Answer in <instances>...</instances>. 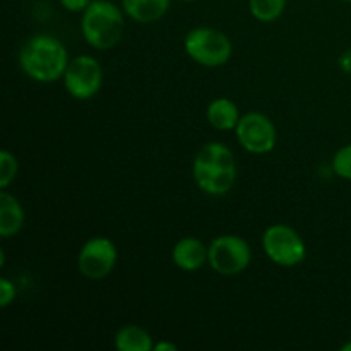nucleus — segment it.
<instances>
[{
    "instance_id": "obj_1",
    "label": "nucleus",
    "mask_w": 351,
    "mask_h": 351,
    "mask_svg": "<svg viewBox=\"0 0 351 351\" xmlns=\"http://www.w3.org/2000/svg\"><path fill=\"white\" fill-rule=\"evenodd\" d=\"M195 185L208 195H225L237 182V161L233 151L223 143L204 144L192 161Z\"/></svg>"
},
{
    "instance_id": "obj_2",
    "label": "nucleus",
    "mask_w": 351,
    "mask_h": 351,
    "mask_svg": "<svg viewBox=\"0 0 351 351\" xmlns=\"http://www.w3.org/2000/svg\"><path fill=\"white\" fill-rule=\"evenodd\" d=\"M69 62L65 45L50 34H34L19 51V65L24 74L41 84L64 77Z\"/></svg>"
},
{
    "instance_id": "obj_3",
    "label": "nucleus",
    "mask_w": 351,
    "mask_h": 351,
    "mask_svg": "<svg viewBox=\"0 0 351 351\" xmlns=\"http://www.w3.org/2000/svg\"><path fill=\"white\" fill-rule=\"evenodd\" d=\"M123 9L110 0H95L82 12L81 33L86 43L96 50H110L120 43L125 31Z\"/></svg>"
},
{
    "instance_id": "obj_4",
    "label": "nucleus",
    "mask_w": 351,
    "mask_h": 351,
    "mask_svg": "<svg viewBox=\"0 0 351 351\" xmlns=\"http://www.w3.org/2000/svg\"><path fill=\"white\" fill-rule=\"evenodd\" d=\"M185 53L202 67H221L232 58L233 43L223 31L199 26L189 31L184 40Z\"/></svg>"
},
{
    "instance_id": "obj_5",
    "label": "nucleus",
    "mask_w": 351,
    "mask_h": 351,
    "mask_svg": "<svg viewBox=\"0 0 351 351\" xmlns=\"http://www.w3.org/2000/svg\"><path fill=\"white\" fill-rule=\"evenodd\" d=\"M263 249L271 263L281 267H293L307 257V245L300 233L290 225H271L263 233Z\"/></svg>"
},
{
    "instance_id": "obj_6",
    "label": "nucleus",
    "mask_w": 351,
    "mask_h": 351,
    "mask_svg": "<svg viewBox=\"0 0 351 351\" xmlns=\"http://www.w3.org/2000/svg\"><path fill=\"white\" fill-rule=\"evenodd\" d=\"M252 249L239 235H219L208 245V264L221 276H237L250 266Z\"/></svg>"
},
{
    "instance_id": "obj_7",
    "label": "nucleus",
    "mask_w": 351,
    "mask_h": 351,
    "mask_svg": "<svg viewBox=\"0 0 351 351\" xmlns=\"http://www.w3.org/2000/svg\"><path fill=\"white\" fill-rule=\"evenodd\" d=\"M65 91L74 99L95 98L103 86V69L91 55H77L67 65L64 77Z\"/></svg>"
},
{
    "instance_id": "obj_8",
    "label": "nucleus",
    "mask_w": 351,
    "mask_h": 351,
    "mask_svg": "<svg viewBox=\"0 0 351 351\" xmlns=\"http://www.w3.org/2000/svg\"><path fill=\"white\" fill-rule=\"evenodd\" d=\"M119 250L106 237H93L81 247L77 256V269L84 278L98 281L115 269Z\"/></svg>"
},
{
    "instance_id": "obj_9",
    "label": "nucleus",
    "mask_w": 351,
    "mask_h": 351,
    "mask_svg": "<svg viewBox=\"0 0 351 351\" xmlns=\"http://www.w3.org/2000/svg\"><path fill=\"white\" fill-rule=\"evenodd\" d=\"M237 141L252 154H267L278 143V132L269 117L261 112H249L240 117L235 129Z\"/></svg>"
},
{
    "instance_id": "obj_10",
    "label": "nucleus",
    "mask_w": 351,
    "mask_h": 351,
    "mask_svg": "<svg viewBox=\"0 0 351 351\" xmlns=\"http://www.w3.org/2000/svg\"><path fill=\"white\" fill-rule=\"evenodd\" d=\"M171 261L178 269L194 273L208 263V247L195 237H184L171 249Z\"/></svg>"
},
{
    "instance_id": "obj_11",
    "label": "nucleus",
    "mask_w": 351,
    "mask_h": 351,
    "mask_svg": "<svg viewBox=\"0 0 351 351\" xmlns=\"http://www.w3.org/2000/svg\"><path fill=\"white\" fill-rule=\"evenodd\" d=\"M24 226V209L16 195L7 189L0 192V237L9 239L17 235Z\"/></svg>"
},
{
    "instance_id": "obj_12",
    "label": "nucleus",
    "mask_w": 351,
    "mask_h": 351,
    "mask_svg": "<svg viewBox=\"0 0 351 351\" xmlns=\"http://www.w3.org/2000/svg\"><path fill=\"white\" fill-rule=\"evenodd\" d=\"M170 3L171 0H122V9L136 23L151 24L168 12Z\"/></svg>"
},
{
    "instance_id": "obj_13",
    "label": "nucleus",
    "mask_w": 351,
    "mask_h": 351,
    "mask_svg": "<svg viewBox=\"0 0 351 351\" xmlns=\"http://www.w3.org/2000/svg\"><path fill=\"white\" fill-rule=\"evenodd\" d=\"M240 112L235 101L228 98H216L206 108V120L216 130H235L240 122Z\"/></svg>"
},
{
    "instance_id": "obj_14",
    "label": "nucleus",
    "mask_w": 351,
    "mask_h": 351,
    "mask_svg": "<svg viewBox=\"0 0 351 351\" xmlns=\"http://www.w3.org/2000/svg\"><path fill=\"white\" fill-rule=\"evenodd\" d=\"M115 348L119 351H151L154 348V341L144 328L127 324L117 331Z\"/></svg>"
},
{
    "instance_id": "obj_15",
    "label": "nucleus",
    "mask_w": 351,
    "mask_h": 351,
    "mask_svg": "<svg viewBox=\"0 0 351 351\" xmlns=\"http://www.w3.org/2000/svg\"><path fill=\"white\" fill-rule=\"evenodd\" d=\"M249 9L259 23H274L283 16L287 0H249Z\"/></svg>"
},
{
    "instance_id": "obj_16",
    "label": "nucleus",
    "mask_w": 351,
    "mask_h": 351,
    "mask_svg": "<svg viewBox=\"0 0 351 351\" xmlns=\"http://www.w3.org/2000/svg\"><path fill=\"white\" fill-rule=\"evenodd\" d=\"M19 165H17L16 156L10 151L3 149L0 153V189H7L17 177Z\"/></svg>"
},
{
    "instance_id": "obj_17",
    "label": "nucleus",
    "mask_w": 351,
    "mask_h": 351,
    "mask_svg": "<svg viewBox=\"0 0 351 351\" xmlns=\"http://www.w3.org/2000/svg\"><path fill=\"white\" fill-rule=\"evenodd\" d=\"M332 171L339 178L351 182V144L339 147L332 156Z\"/></svg>"
},
{
    "instance_id": "obj_18",
    "label": "nucleus",
    "mask_w": 351,
    "mask_h": 351,
    "mask_svg": "<svg viewBox=\"0 0 351 351\" xmlns=\"http://www.w3.org/2000/svg\"><path fill=\"white\" fill-rule=\"evenodd\" d=\"M16 295L17 290L16 287H14L12 281L7 280V278L3 276L0 278V307H9V305L16 300Z\"/></svg>"
},
{
    "instance_id": "obj_19",
    "label": "nucleus",
    "mask_w": 351,
    "mask_h": 351,
    "mask_svg": "<svg viewBox=\"0 0 351 351\" xmlns=\"http://www.w3.org/2000/svg\"><path fill=\"white\" fill-rule=\"evenodd\" d=\"M58 2L69 12H84L91 0H58Z\"/></svg>"
},
{
    "instance_id": "obj_20",
    "label": "nucleus",
    "mask_w": 351,
    "mask_h": 351,
    "mask_svg": "<svg viewBox=\"0 0 351 351\" xmlns=\"http://www.w3.org/2000/svg\"><path fill=\"white\" fill-rule=\"evenodd\" d=\"M339 69H341L345 74L351 75V48L343 51L341 57H339Z\"/></svg>"
},
{
    "instance_id": "obj_21",
    "label": "nucleus",
    "mask_w": 351,
    "mask_h": 351,
    "mask_svg": "<svg viewBox=\"0 0 351 351\" xmlns=\"http://www.w3.org/2000/svg\"><path fill=\"white\" fill-rule=\"evenodd\" d=\"M178 346L175 343L170 341H160V343H154V351H177Z\"/></svg>"
},
{
    "instance_id": "obj_22",
    "label": "nucleus",
    "mask_w": 351,
    "mask_h": 351,
    "mask_svg": "<svg viewBox=\"0 0 351 351\" xmlns=\"http://www.w3.org/2000/svg\"><path fill=\"white\" fill-rule=\"evenodd\" d=\"M341 351H351V341L346 343V345L341 346Z\"/></svg>"
},
{
    "instance_id": "obj_23",
    "label": "nucleus",
    "mask_w": 351,
    "mask_h": 351,
    "mask_svg": "<svg viewBox=\"0 0 351 351\" xmlns=\"http://www.w3.org/2000/svg\"><path fill=\"white\" fill-rule=\"evenodd\" d=\"M339 2H345V3H351V0H339Z\"/></svg>"
},
{
    "instance_id": "obj_24",
    "label": "nucleus",
    "mask_w": 351,
    "mask_h": 351,
    "mask_svg": "<svg viewBox=\"0 0 351 351\" xmlns=\"http://www.w3.org/2000/svg\"><path fill=\"white\" fill-rule=\"evenodd\" d=\"M182 2H195V0H182Z\"/></svg>"
}]
</instances>
